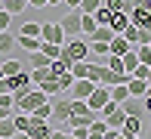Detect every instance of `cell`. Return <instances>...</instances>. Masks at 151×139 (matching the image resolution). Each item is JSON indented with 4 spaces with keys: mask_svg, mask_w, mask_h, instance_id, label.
<instances>
[{
    "mask_svg": "<svg viewBox=\"0 0 151 139\" xmlns=\"http://www.w3.org/2000/svg\"><path fill=\"white\" fill-rule=\"evenodd\" d=\"M3 9L9 16H22V9H28V0H3Z\"/></svg>",
    "mask_w": 151,
    "mask_h": 139,
    "instance_id": "44dd1931",
    "label": "cell"
},
{
    "mask_svg": "<svg viewBox=\"0 0 151 139\" xmlns=\"http://www.w3.org/2000/svg\"><path fill=\"white\" fill-rule=\"evenodd\" d=\"M120 34H123V37H127V43H129V46H136V43H139V28H136L133 22H129L127 28H123Z\"/></svg>",
    "mask_w": 151,
    "mask_h": 139,
    "instance_id": "d590c367",
    "label": "cell"
},
{
    "mask_svg": "<svg viewBox=\"0 0 151 139\" xmlns=\"http://www.w3.org/2000/svg\"><path fill=\"white\" fill-rule=\"evenodd\" d=\"M111 16H114V12L108 9V6H99V9L93 12V19H96V25H111Z\"/></svg>",
    "mask_w": 151,
    "mask_h": 139,
    "instance_id": "4dcf8cb0",
    "label": "cell"
},
{
    "mask_svg": "<svg viewBox=\"0 0 151 139\" xmlns=\"http://www.w3.org/2000/svg\"><path fill=\"white\" fill-rule=\"evenodd\" d=\"M86 56H90V43H86V40L68 37L65 43H62V56H59V59H65L68 65H71V62H83Z\"/></svg>",
    "mask_w": 151,
    "mask_h": 139,
    "instance_id": "6da1fadb",
    "label": "cell"
},
{
    "mask_svg": "<svg viewBox=\"0 0 151 139\" xmlns=\"http://www.w3.org/2000/svg\"><path fill=\"white\" fill-rule=\"evenodd\" d=\"M123 99H129V90H127V83H114V87H111V102H117V105H120Z\"/></svg>",
    "mask_w": 151,
    "mask_h": 139,
    "instance_id": "f1b7e54d",
    "label": "cell"
},
{
    "mask_svg": "<svg viewBox=\"0 0 151 139\" xmlns=\"http://www.w3.org/2000/svg\"><path fill=\"white\" fill-rule=\"evenodd\" d=\"M142 105H145V111L151 114V83H148V90H145V96H142Z\"/></svg>",
    "mask_w": 151,
    "mask_h": 139,
    "instance_id": "ab89813d",
    "label": "cell"
},
{
    "mask_svg": "<svg viewBox=\"0 0 151 139\" xmlns=\"http://www.w3.org/2000/svg\"><path fill=\"white\" fill-rule=\"evenodd\" d=\"M40 40H46V43H65V31H62V25L59 22H46V25H40Z\"/></svg>",
    "mask_w": 151,
    "mask_h": 139,
    "instance_id": "277c9868",
    "label": "cell"
},
{
    "mask_svg": "<svg viewBox=\"0 0 151 139\" xmlns=\"http://www.w3.org/2000/svg\"><path fill=\"white\" fill-rule=\"evenodd\" d=\"M68 139H80V136H68Z\"/></svg>",
    "mask_w": 151,
    "mask_h": 139,
    "instance_id": "681fc988",
    "label": "cell"
},
{
    "mask_svg": "<svg viewBox=\"0 0 151 139\" xmlns=\"http://www.w3.org/2000/svg\"><path fill=\"white\" fill-rule=\"evenodd\" d=\"M120 108L127 111L129 117H142V121H145V114H148V111H145V105H142V99H139V96H129V99H123V102H120Z\"/></svg>",
    "mask_w": 151,
    "mask_h": 139,
    "instance_id": "9c48e42d",
    "label": "cell"
},
{
    "mask_svg": "<svg viewBox=\"0 0 151 139\" xmlns=\"http://www.w3.org/2000/svg\"><path fill=\"white\" fill-rule=\"evenodd\" d=\"M71 114H96V111L86 105V99H71Z\"/></svg>",
    "mask_w": 151,
    "mask_h": 139,
    "instance_id": "d6a6232c",
    "label": "cell"
},
{
    "mask_svg": "<svg viewBox=\"0 0 151 139\" xmlns=\"http://www.w3.org/2000/svg\"><path fill=\"white\" fill-rule=\"evenodd\" d=\"M99 6H102V0H80L77 9H80V12H96Z\"/></svg>",
    "mask_w": 151,
    "mask_h": 139,
    "instance_id": "8d00e7d4",
    "label": "cell"
},
{
    "mask_svg": "<svg viewBox=\"0 0 151 139\" xmlns=\"http://www.w3.org/2000/svg\"><path fill=\"white\" fill-rule=\"evenodd\" d=\"M102 6H108L111 12H129L136 6V0H102Z\"/></svg>",
    "mask_w": 151,
    "mask_h": 139,
    "instance_id": "ac0fdd59",
    "label": "cell"
},
{
    "mask_svg": "<svg viewBox=\"0 0 151 139\" xmlns=\"http://www.w3.org/2000/svg\"><path fill=\"white\" fill-rule=\"evenodd\" d=\"M19 130H16V124H12V117H3L0 121V139H12Z\"/></svg>",
    "mask_w": 151,
    "mask_h": 139,
    "instance_id": "4316f807",
    "label": "cell"
},
{
    "mask_svg": "<svg viewBox=\"0 0 151 139\" xmlns=\"http://www.w3.org/2000/svg\"><path fill=\"white\" fill-rule=\"evenodd\" d=\"M93 87H96V83H93L90 77H74L68 93H71V99H86V96L93 93Z\"/></svg>",
    "mask_w": 151,
    "mask_h": 139,
    "instance_id": "52a82bcc",
    "label": "cell"
},
{
    "mask_svg": "<svg viewBox=\"0 0 151 139\" xmlns=\"http://www.w3.org/2000/svg\"><path fill=\"white\" fill-rule=\"evenodd\" d=\"M127 25H129V12H114V16H111V25H108V28H111L114 34H120Z\"/></svg>",
    "mask_w": 151,
    "mask_h": 139,
    "instance_id": "ffe728a7",
    "label": "cell"
},
{
    "mask_svg": "<svg viewBox=\"0 0 151 139\" xmlns=\"http://www.w3.org/2000/svg\"><path fill=\"white\" fill-rule=\"evenodd\" d=\"M12 34H25V37H40V22H22V28H16Z\"/></svg>",
    "mask_w": 151,
    "mask_h": 139,
    "instance_id": "7402d4cb",
    "label": "cell"
},
{
    "mask_svg": "<svg viewBox=\"0 0 151 139\" xmlns=\"http://www.w3.org/2000/svg\"><path fill=\"white\" fill-rule=\"evenodd\" d=\"M12 124H16L19 133H25V130H28V124H31V114H25V111H12Z\"/></svg>",
    "mask_w": 151,
    "mask_h": 139,
    "instance_id": "d4e9b609",
    "label": "cell"
},
{
    "mask_svg": "<svg viewBox=\"0 0 151 139\" xmlns=\"http://www.w3.org/2000/svg\"><path fill=\"white\" fill-rule=\"evenodd\" d=\"M105 65L111 68V71H117V74H127V71H123V65H120V56H108Z\"/></svg>",
    "mask_w": 151,
    "mask_h": 139,
    "instance_id": "74e56055",
    "label": "cell"
},
{
    "mask_svg": "<svg viewBox=\"0 0 151 139\" xmlns=\"http://www.w3.org/2000/svg\"><path fill=\"white\" fill-rule=\"evenodd\" d=\"M111 37H114V31H111L108 25H96V31L90 34V40H102V43H108Z\"/></svg>",
    "mask_w": 151,
    "mask_h": 139,
    "instance_id": "603a6c76",
    "label": "cell"
},
{
    "mask_svg": "<svg viewBox=\"0 0 151 139\" xmlns=\"http://www.w3.org/2000/svg\"><path fill=\"white\" fill-rule=\"evenodd\" d=\"M40 53H43L46 59H59V56H62V46H59V43H46V40H40Z\"/></svg>",
    "mask_w": 151,
    "mask_h": 139,
    "instance_id": "f546056e",
    "label": "cell"
},
{
    "mask_svg": "<svg viewBox=\"0 0 151 139\" xmlns=\"http://www.w3.org/2000/svg\"><path fill=\"white\" fill-rule=\"evenodd\" d=\"M9 28H12V16L0 6V31H9Z\"/></svg>",
    "mask_w": 151,
    "mask_h": 139,
    "instance_id": "f35d334b",
    "label": "cell"
},
{
    "mask_svg": "<svg viewBox=\"0 0 151 139\" xmlns=\"http://www.w3.org/2000/svg\"><path fill=\"white\" fill-rule=\"evenodd\" d=\"M90 74V62H71V77H86Z\"/></svg>",
    "mask_w": 151,
    "mask_h": 139,
    "instance_id": "e575fe53",
    "label": "cell"
},
{
    "mask_svg": "<svg viewBox=\"0 0 151 139\" xmlns=\"http://www.w3.org/2000/svg\"><path fill=\"white\" fill-rule=\"evenodd\" d=\"M136 6H142V9H151V0H136Z\"/></svg>",
    "mask_w": 151,
    "mask_h": 139,
    "instance_id": "7bdbcfd3",
    "label": "cell"
},
{
    "mask_svg": "<svg viewBox=\"0 0 151 139\" xmlns=\"http://www.w3.org/2000/svg\"><path fill=\"white\" fill-rule=\"evenodd\" d=\"M129 22H133L136 28H151V9L133 6V9H129Z\"/></svg>",
    "mask_w": 151,
    "mask_h": 139,
    "instance_id": "8fae6325",
    "label": "cell"
},
{
    "mask_svg": "<svg viewBox=\"0 0 151 139\" xmlns=\"http://www.w3.org/2000/svg\"><path fill=\"white\" fill-rule=\"evenodd\" d=\"M129 50H133V46L127 43L123 34H114V37L108 40V53H111V56H123V53H129Z\"/></svg>",
    "mask_w": 151,
    "mask_h": 139,
    "instance_id": "7c38bea8",
    "label": "cell"
},
{
    "mask_svg": "<svg viewBox=\"0 0 151 139\" xmlns=\"http://www.w3.org/2000/svg\"><path fill=\"white\" fill-rule=\"evenodd\" d=\"M25 62H28V68H50L52 59H46V56L37 50V53H25Z\"/></svg>",
    "mask_w": 151,
    "mask_h": 139,
    "instance_id": "e0dca14e",
    "label": "cell"
},
{
    "mask_svg": "<svg viewBox=\"0 0 151 139\" xmlns=\"http://www.w3.org/2000/svg\"><path fill=\"white\" fill-rule=\"evenodd\" d=\"M108 99H111V87H105V83H96V87H93V93L86 96V105H90L96 114H99V108L105 105Z\"/></svg>",
    "mask_w": 151,
    "mask_h": 139,
    "instance_id": "3957f363",
    "label": "cell"
},
{
    "mask_svg": "<svg viewBox=\"0 0 151 139\" xmlns=\"http://www.w3.org/2000/svg\"><path fill=\"white\" fill-rule=\"evenodd\" d=\"M46 99H50V96H46L43 90L34 87V90H28L25 96H19V99H16V111H25V114H31V111L37 108V105H43Z\"/></svg>",
    "mask_w": 151,
    "mask_h": 139,
    "instance_id": "7a4b0ae2",
    "label": "cell"
},
{
    "mask_svg": "<svg viewBox=\"0 0 151 139\" xmlns=\"http://www.w3.org/2000/svg\"><path fill=\"white\" fill-rule=\"evenodd\" d=\"M133 50H136V56H139L142 65H151V46H148V43H136Z\"/></svg>",
    "mask_w": 151,
    "mask_h": 139,
    "instance_id": "836d02e7",
    "label": "cell"
},
{
    "mask_svg": "<svg viewBox=\"0 0 151 139\" xmlns=\"http://www.w3.org/2000/svg\"><path fill=\"white\" fill-rule=\"evenodd\" d=\"M120 65H123V71H127V74L133 71V68L139 65V56H136V50H129V53H123V56H120Z\"/></svg>",
    "mask_w": 151,
    "mask_h": 139,
    "instance_id": "484cf974",
    "label": "cell"
},
{
    "mask_svg": "<svg viewBox=\"0 0 151 139\" xmlns=\"http://www.w3.org/2000/svg\"><path fill=\"white\" fill-rule=\"evenodd\" d=\"M50 105H52V117L56 121H65L68 114H71V96H50Z\"/></svg>",
    "mask_w": 151,
    "mask_h": 139,
    "instance_id": "5b68a950",
    "label": "cell"
},
{
    "mask_svg": "<svg viewBox=\"0 0 151 139\" xmlns=\"http://www.w3.org/2000/svg\"><path fill=\"white\" fill-rule=\"evenodd\" d=\"M31 117H40V121H50V117H52V105H50V99H46L43 105H37V108H34V111H31Z\"/></svg>",
    "mask_w": 151,
    "mask_h": 139,
    "instance_id": "1f68e13d",
    "label": "cell"
},
{
    "mask_svg": "<svg viewBox=\"0 0 151 139\" xmlns=\"http://www.w3.org/2000/svg\"><path fill=\"white\" fill-rule=\"evenodd\" d=\"M62 31H65V37H77L80 34V9H71L65 19H59Z\"/></svg>",
    "mask_w": 151,
    "mask_h": 139,
    "instance_id": "8992f818",
    "label": "cell"
},
{
    "mask_svg": "<svg viewBox=\"0 0 151 139\" xmlns=\"http://www.w3.org/2000/svg\"><path fill=\"white\" fill-rule=\"evenodd\" d=\"M25 133H28L31 139H50V124L46 121H40V117H31V124H28V130H25Z\"/></svg>",
    "mask_w": 151,
    "mask_h": 139,
    "instance_id": "30bf717a",
    "label": "cell"
},
{
    "mask_svg": "<svg viewBox=\"0 0 151 139\" xmlns=\"http://www.w3.org/2000/svg\"><path fill=\"white\" fill-rule=\"evenodd\" d=\"M59 3H65V0H50V6H59Z\"/></svg>",
    "mask_w": 151,
    "mask_h": 139,
    "instance_id": "c3c4849f",
    "label": "cell"
},
{
    "mask_svg": "<svg viewBox=\"0 0 151 139\" xmlns=\"http://www.w3.org/2000/svg\"><path fill=\"white\" fill-rule=\"evenodd\" d=\"M145 80H148V83H151V65H148V71H145Z\"/></svg>",
    "mask_w": 151,
    "mask_h": 139,
    "instance_id": "7dc6e473",
    "label": "cell"
},
{
    "mask_svg": "<svg viewBox=\"0 0 151 139\" xmlns=\"http://www.w3.org/2000/svg\"><path fill=\"white\" fill-rule=\"evenodd\" d=\"M93 31H96L93 12H80V34H93Z\"/></svg>",
    "mask_w": 151,
    "mask_h": 139,
    "instance_id": "83f0119b",
    "label": "cell"
},
{
    "mask_svg": "<svg viewBox=\"0 0 151 139\" xmlns=\"http://www.w3.org/2000/svg\"><path fill=\"white\" fill-rule=\"evenodd\" d=\"M16 53V34L12 31H0V56Z\"/></svg>",
    "mask_w": 151,
    "mask_h": 139,
    "instance_id": "5bb4252c",
    "label": "cell"
},
{
    "mask_svg": "<svg viewBox=\"0 0 151 139\" xmlns=\"http://www.w3.org/2000/svg\"><path fill=\"white\" fill-rule=\"evenodd\" d=\"M68 71H71V65H68L65 59H52L50 62V74L52 77H62V74H68Z\"/></svg>",
    "mask_w": 151,
    "mask_h": 139,
    "instance_id": "cb8c5ba5",
    "label": "cell"
},
{
    "mask_svg": "<svg viewBox=\"0 0 151 139\" xmlns=\"http://www.w3.org/2000/svg\"><path fill=\"white\" fill-rule=\"evenodd\" d=\"M77 3L80 0H65V6H71V9H77Z\"/></svg>",
    "mask_w": 151,
    "mask_h": 139,
    "instance_id": "f6af8a7d",
    "label": "cell"
},
{
    "mask_svg": "<svg viewBox=\"0 0 151 139\" xmlns=\"http://www.w3.org/2000/svg\"><path fill=\"white\" fill-rule=\"evenodd\" d=\"M37 90H43L46 96H59L62 93V90H59V77H52V74H46V77L37 83Z\"/></svg>",
    "mask_w": 151,
    "mask_h": 139,
    "instance_id": "2e32d148",
    "label": "cell"
},
{
    "mask_svg": "<svg viewBox=\"0 0 151 139\" xmlns=\"http://www.w3.org/2000/svg\"><path fill=\"white\" fill-rule=\"evenodd\" d=\"M28 6H34V9H46L50 0H28Z\"/></svg>",
    "mask_w": 151,
    "mask_h": 139,
    "instance_id": "60d3db41",
    "label": "cell"
},
{
    "mask_svg": "<svg viewBox=\"0 0 151 139\" xmlns=\"http://www.w3.org/2000/svg\"><path fill=\"white\" fill-rule=\"evenodd\" d=\"M102 121H105V124H108V127H111V130H120V124L127 121V111H123V108L117 105V108H114V111H108V114L102 117Z\"/></svg>",
    "mask_w": 151,
    "mask_h": 139,
    "instance_id": "4fadbf2b",
    "label": "cell"
},
{
    "mask_svg": "<svg viewBox=\"0 0 151 139\" xmlns=\"http://www.w3.org/2000/svg\"><path fill=\"white\" fill-rule=\"evenodd\" d=\"M3 93H9V90H6V77H0V96Z\"/></svg>",
    "mask_w": 151,
    "mask_h": 139,
    "instance_id": "ee69618b",
    "label": "cell"
},
{
    "mask_svg": "<svg viewBox=\"0 0 151 139\" xmlns=\"http://www.w3.org/2000/svg\"><path fill=\"white\" fill-rule=\"evenodd\" d=\"M12 111H16V99H12V93H3L0 96V121L12 117Z\"/></svg>",
    "mask_w": 151,
    "mask_h": 139,
    "instance_id": "d6986e66",
    "label": "cell"
},
{
    "mask_svg": "<svg viewBox=\"0 0 151 139\" xmlns=\"http://www.w3.org/2000/svg\"><path fill=\"white\" fill-rule=\"evenodd\" d=\"M12 139H31L28 133H16V136H12Z\"/></svg>",
    "mask_w": 151,
    "mask_h": 139,
    "instance_id": "bcb514c9",
    "label": "cell"
},
{
    "mask_svg": "<svg viewBox=\"0 0 151 139\" xmlns=\"http://www.w3.org/2000/svg\"><path fill=\"white\" fill-rule=\"evenodd\" d=\"M127 90H129V96H145V90H148V83L145 80H139V77H133V74H127Z\"/></svg>",
    "mask_w": 151,
    "mask_h": 139,
    "instance_id": "9a60e30c",
    "label": "cell"
},
{
    "mask_svg": "<svg viewBox=\"0 0 151 139\" xmlns=\"http://www.w3.org/2000/svg\"><path fill=\"white\" fill-rule=\"evenodd\" d=\"M50 139H68V130H65V127H62V130H52Z\"/></svg>",
    "mask_w": 151,
    "mask_h": 139,
    "instance_id": "b9f144b4",
    "label": "cell"
},
{
    "mask_svg": "<svg viewBox=\"0 0 151 139\" xmlns=\"http://www.w3.org/2000/svg\"><path fill=\"white\" fill-rule=\"evenodd\" d=\"M142 130H145V121H142V117H129L127 114V121L120 124V136H127V139L142 136Z\"/></svg>",
    "mask_w": 151,
    "mask_h": 139,
    "instance_id": "ba28073f",
    "label": "cell"
}]
</instances>
